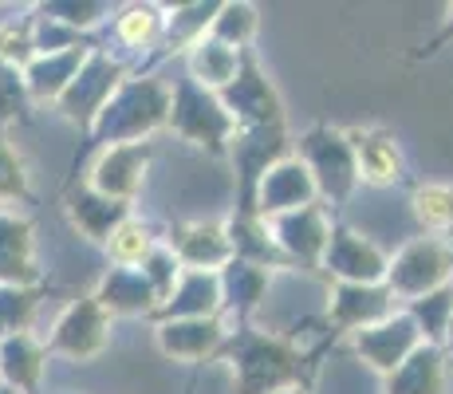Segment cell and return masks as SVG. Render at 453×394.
Instances as JSON below:
<instances>
[{"label":"cell","mask_w":453,"mask_h":394,"mask_svg":"<svg viewBox=\"0 0 453 394\" xmlns=\"http://www.w3.org/2000/svg\"><path fill=\"white\" fill-rule=\"evenodd\" d=\"M221 280V323L225 328H249V320L257 315V308L265 304L268 284H273V273L257 265H245V260H229V265L217 273Z\"/></svg>","instance_id":"cell-19"},{"label":"cell","mask_w":453,"mask_h":394,"mask_svg":"<svg viewBox=\"0 0 453 394\" xmlns=\"http://www.w3.org/2000/svg\"><path fill=\"white\" fill-rule=\"evenodd\" d=\"M87 56H91V43H75V48H64V51H40L20 72L28 103H56L67 91V83L80 75Z\"/></svg>","instance_id":"cell-21"},{"label":"cell","mask_w":453,"mask_h":394,"mask_svg":"<svg viewBox=\"0 0 453 394\" xmlns=\"http://www.w3.org/2000/svg\"><path fill=\"white\" fill-rule=\"evenodd\" d=\"M170 252L186 273H221L233 260V244L225 221H189L170 233Z\"/></svg>","instance_id":"cell-18"},{"label":"cell","mask_w":453,"mask_h":394,"mask_svg":"<svg viewBox=\"0 0 453 394\" xmlns=\"http://www.w3.org/2000/svg\"><path fill=\"white\" fill-rule=\"evenodd\" d=\"M12 119H28V91H24V75L0 59V130Z\"/></svg>","instance_id":"cell-38"},{"label":"cell","mask_w":453,"mask_h":394,"mask_svg":"<svg viewBox=\"0 0 453 394\" xmlns=\"http://www.w3.org/2000/svg\"><path fill=\"white\" fill-rule=\"evenodd\" d=\"M237 67H241V51L225 48V43H217L213 36H202L194 43V48L186 51V79H194L197 87H205V91H225V87L237 79Z\"/></svg>","instance_id":"cell-27"},{"label":"cell","mask_w":453,"mask_h":394,"mask_svg":"<svg viewBox=\"0 0 453 394\" xmlns=\"http://www.w3.org/2000/svg\"><path fill=\"white\" fill-rule=\"evenodd\" d=\"M36 229L28 217L0 209V288H36Z\"/></svg>","instance_id":"cell-20"},{"label":"cell","mask_w":453,"mask_h":394,"mask_svg":"<svg viewBox=\"0 0 453 394\" xmlns=\"http://www.w3.org/2000/svg\"><path fill=\"white\" fill-rule=\"evenodd\" d=\"M411 209H414L418 225H422V236H434V241H441L453 249V186L449 182L414 186Z\"/></svg>","instance_id":"cell-29"},{"label":"cell","mask_w":453,"mask_h":394,"mask_svg":"<svg viewBox=\"0 0 453 394\" xmlns=\"http://www.w3.org/2000/svg\"><path fill=\"white\" fill-rule=\"evenodd\" d=\"M265 233L273 236V244L284 252V260L292 268H319V257H324V244L331 233V217L316 201V205L292 209V213L265 217Z\"/></svg>","instance_id":"cell-12"},{"label":"cell","mask_w":453,"mask_h":394,"mask_svg":"<svg viewBox=\"0 0 453 394\" xmlns=\"http://www.w3.org/2000/svg\"><path fill=\"white\" fill-rule=\"evenodd\" d=\"M406 312H411V320L418 323V331H422V344H441V336H446L449 328V315H453V284L438 288V292L422 296V300L406 304Z\"/></svg>","instance_id":"cell-34"},{"label":"cell","mask_w":453,"mask_h":394,"mask_svg":"<svg viewBox=\"0 0 453 394\" xmlns=\"http://www.w3.org/2000/svg\"><path fill=\"white\" fill-rule=\"evenodd\" d=\"M257 28H260L257 4H249V0H225V4H217V16H213V24H209V36L245 56V51H252Z\"/></svg>","instance_id":"cell-30"},{"label":"cell","mask_w":453,"mask_h":394,"mask_svg":"<svg viewBox=\"0 0 453 394\" xmlns=\"http://www.w3.org/2000/svg\"><path fill=\"white\" fill-rule=\"evenodd\" d=\"M43 367H48V352L36 336H12L0 339V379L16 394H40Z\"/></svg>","instance_id":"cell-26"},{"label":"cell","mask_w":453,"mask_h":394,"mask_svg":"<svg viewBox=\"0 0 453 394\" xmlns=\"http://www.w3.org/2000/svg\"><path fill=\"white\" fill-rule=\"evenodd\" d=\"M154 146L150 143H127V146H103L99 158L91 162V174H87V186L95 194L111 197V201H134L138 189L146 182V170H150Z\"/></svg>","instance_id":"cell-13"},{"label":"cell","mask_w":453,"mask_h":394,"mask_svg":"<svg viewBox=\"0 0 453 394\" xmlns=\"http://www.w3.org/2000/svg\"><path fill=\"white\" fill-rule=\"evenodd\" d=\"M395 308L398 304L387 292V284H331L327 292V323L339 336H355V331L387 320Z\"/></svg>","instance_id":"cell-15"},{"label":"cell","mask_w":453,"mask_h":394,"mask_svg":"<svg viewBox=\"0 0 453 394\" xmlns=\"http://www.w3.org/2000/svg\"><path fill=\"white\" fill-rule=\"evenodd\" d=\"M158 244V236H154V229L142 221V217L130 213L123 225H119L115 233H111V241L103 244V249L111 252V260H115L119 268H138L146 257H150V249Z\"/></svg>","instance_id":"cell-31"},{"label":"cell","mask_w":453,"mask_h":394,"mask_svg":"<svg viewBox=\"0 0 453 394\" xmlns=\"http://www.w3.org/2000/svg\"><path fill=\"white\" fill-rule=\"evenodd\" d=\"M127 79V67H123V59H111L107 51H99V48H91V56L83 59V67H80V75L67 83V91L56 99V107H59V115H64L67 122H75V127L83 130H91V122L95 115L103 111V103L115 95V87Z\"/></svg>","instance_id":"cell-8"},{"label":"cell","mask_w":453,"mask_h":394,"mask_svg":"<svg viewBox=\"0 0 453 394\" xmlns=\"http://www.w3.org/2000/svg\"><path fill=\"white\" fill-rule=\"evenodd\" d=\"M347 143H351L359 182L379 186V189L403 182V174H406L403 146H398V138L387 127H355V130H347Z\"/></svg>","instance_id":"cell-17"},{"label":"cell","mask_w":453,"mask_h":394,"mask_svg":"<svg viewBox=\"0 0 453 394\" xmlns=\"http://www.w3.org/2000/svg\"><path fill=\"white\" fill-rule=\"evenodd\" d=\"M296 158L303 162V170L316 182V197L324 209H343L359 189V170H355V154L347 143V130L316 122L300 135L296 143Z\"/></svg>","instance_id":"cell-3"},{"label":"cell","mask_w":453,"mask_h":394,"mask_svg":"<svg viewBox=\"0 0 453 394\" xmlns=\"http://www.w3.org/2000/svg\"><path fill=\"white\" fill-rule=\"evenodd\" d=\"M162 20L165 8L158 4H130L115 16V36L127 43V48H154L162 40Z\"/></svg>","instance_id":"cell-32"},{"label":"cell","mask_w":453,"mask_h":394,"mask_svg":"<svg viewBox=\"0 0 453 394\" xmlns=\"http://www.w3.org/2000/svg\"><path fill=\"white\" fill-rule=\"evenodd\" d=\"M32 12L43 16V20H51V24H59V28L75 32V36H83V32H91L95 24L107 20L111 4H95V0H48V4H36Z\"/></svg>","instance_id":"cell-33"},{"label":"cell","mask_w":453,"mask_h":394,"mask_svg":"<svg viewBox=\"0 0 453 394\" xmlns=\"http://www.w3.org/2000/svg\"><path fill=\"white\" fill-rule=\"evenodd\" d=\"M225 339H229V328L221 323V315L154 323V344L173 363H205V359H217Z\"/></svg>","instance_id":"cell-16"},{"label":"cell","mask_w":453,"mask_h":394,"mask_svg":"<svg viewBox=\"0 0 453 394\" xmlns=\"http://www.w3.org/2000/svg\"><path fill=\"white\" fill-rule=\"evenodd\" d=\"M138 273H142L146 280H150V288L158 292V300H165V296L173 292V284H178V276H181V265H178V257L170 252V244L158 241L150 249V257L138 265ZM162 308V304H158Z\"/></svg>","instance_id":"cell-37"},{"label":"cell","mask_w":453,"mask_h":394,"mask_svg":"<svg viewBox=\"0 0 453 394\" xmlns=\"http://www.w3.org/2000/svg\"><path fill=\"white\" fill-rule=\"evenodd\" d=\"M111 315L95 304V296H83V300L67 304L64 315L56 320L51 328L48 344L43 352L48 355H59V359H72V363H91L107 352L111 344Z\"/></svg>","instance_id":"cell-9"},{"label":"cell","mask_w":453,"mask_h":394,"mask_svg":"<svg viewBox=\"0 0 453 394\" xmlns=\"http://www.w3.org/2000/svg\"><path fill=\"white\" fill-rule=\"evenodd\" d=\"M67 217H72V225L87 236V241L107 244L111 233H115L119 225L130 217V205L127 201H111V197L95 194V189L83 182L80 189L67 194Z\"/></svg>","instance_id":"cell-24"},{"label":"cell","mask_w":453,"mask_h":394,"mask_svg":"<svg viewBox=\"0 0 453 394\" xmlns=\"http://www.w3.org/2000/svg\"><path fill=\"white\" fill-rule=\"evenodd\" d=\"M209 315H221V280H217V273H186L181 268L173 292L165 296L162 308L150 320L165 323V320H209Z\"/></svg>","instance_id":"cell-22"},{"label":"cell","mask_w":453,"mask_h":394,"mask_svg":"<svg viewBox=\"0 0 453 394\" xmlns=\"http://www.w3.org/2000/svg\"><path fill=\"white\" fill-rule=\"evenodd\" d=\"M446 379L449 367L441 359V347L422 344L398 371L382 379V394H446Z\"/></svg>","instance_id":"cell-25"},{"label":"cell","mask_w":453,"mask_h":394,"mask_svg":"<svg viewBox=\"0 0 453 394\" xmlns=\"http://www.w3.org/2000/svg\"><path fill=\"white\" fill-rule=\"evenodd\" d=\"M91 296L111 320H119V315H154L162 304L158 292L150 288V280L138 268H119V265L99 280V288Z\"/></svg>","instance_id":"cell-23"},{"label":"cell","mask_w":453,"mask_h":394,"mask_svg":"<svg viewBox=\"0 0 453 394\" xmlns=\"http://www.w3.org/2000/svg\"><path fill=\"white\" fill-rule=\"evenodd\" d=\"M387 260L390 257L371 241V236L331 221L319 268H324L335 284H382V280H387Z\"/></svg>","instance_id":"cell-10"},{"label":"cell","mask_w":453,"mask_h":394,"mask_svg":"<svg viewBox=\"0 0 453 394\" xmlns=\"http://www.w3.org/2000/svg\"><path fill=\"white\" fill-rule=\"evenodd\" d=\"M446 48H453V4H446V16H441V28L434 32L430 40L418 43L414 51H406V59H411V64H426V59L441 56Z\"/></svg>","instance_id":"cell-39"},{"label":"cell","mask_w":453,"mask_h":394,"mask_svg":"<svg viewBox=\"0 0 453 394\" xmlns=\"http://www.w3.org/2000/svg\"><path fill=\"white\" fill-rule=\"evenodd\" d=\"M170 119V83L154 75H134L115 87L103 111L95 115L87 143L91 146H127V143H150L154 130H165Z\"/></svg>","instance_id":"cell-2"},{"label":"cell","mask_w":453,"mask_h":394,"mask_svg":"<svg viewBox=\"0 0 453 394\" xmlns=\"http://www.w3.org/2000/svg\"><path fill=\"white\" fill-rule=\"evenodd\" d=\"M441 359H446V367H453V315H449V328H446V336H441Z\"/></svg>","instance_id":"cell-40"},{"label":"cell","mask_w":453,"mask_h":394,"mask_svg":"<svg viewBox=\"0 0 453 394\" xmlns=\"http://www.w3.org/2000/svg\"><path fill=\"white\" fill-rule=\"evenodd\" d=\"M40 308L36 288H0V339L28 336Z\"/></svg>","instance_id":"cell-35"},{"label":"cell","mask_w":453,"mask_h":394,"mask_svg":"<svg viewBox=\"0 0 453 394\" xmlns=\"http://www.w3.org/2000/svg\"><path fill=\"white\" fill-rule=\"evenodd\" d=\"M32 189H28V166L24 158L8 146L4 130H0V205L8 201H28Z\"/></svg>","instance_id":"cell-36"},{"label":"cell","mask_w":453,"mask_h":394,"mask_svg":"<svg viewBox=\"0 0 453 394\" xmlns=\"http://www.w3.org/2000/svg\"><path fill=\"white\" fill-rule=\"evenodd\" d=\"M165 130L178 135L181 143L197 146V151H209L213 158L229 154V138H233V119L229 111L221 107L213 91L197 87L194 79H178L170 87V119H165Z\"/></svg>","instance_id":"cell-4"},{"label":"cell","mask_w":453,"mask_h":394,"mask_svg":"<svg viewBox=\"0 0 453 394\" xmlns=\"http://www.w3.org/2000/svg\"><path fill=\"white\" fill-rule=\"evenodd\" d=\"M347 339H351V352L359 355L374 375H382V379H387L390 371H398V367L422 347V331H418V323L411 320L406 308H395L387 320L371 323V328L355 331V336H347Z\"/></svg>","instance_id":"cell-11"},{"label":"cell","mask_w":453,"mask_h":394,"mask_svg":"<svg viewBox=\"0 0 453 394\" xmlns=\"http://www.w3.org/2000/svg\"><path fill=\"white\" fill-rule=\"evenodd\" d=\"M0 394H16V390H12V387H4V382H0Z\"/></svg>","instance_id":"cell-42"},{"label":"cell","mask_w":453,"mask_h":394,"mask_svg":"<svg viewBox=\"0 0 453 394\" xmlns=\"http://www.w3.org/2000/svg\"><path fill=\"white\" fill-rule=\"evenodd\" d=\"M292 154L288 127H237L229 138V154L237 166V213H252V189L273 162Z\"/></svg>","instance_id":"cell-7"},{"label":"cell","mask_w":453,"mask_h":394,"mask_svg":"<svg viewBox=\"0 0 453 394\" xmlns=\"http://www.w3.org/2000/svg\"><path fill=\"white\" fill-rule=\"evenodd\" d=\"M217 16V0L209 4H178V8H165V20H162V51L158 56H178V51H189L202 36H209V24Z\"/></svg>","instance_id":"cell-28"},{"label":"cell","mask_w":453,"mask_h":394,"mask_svg":"<svg viewBox=\"0 0 453 394\" xmlns=\"http://www.w3.org/2000/svg\"><path fill=\"white\" fill-rule=\"evenodd\" d=\"M316 182L311 174L303 170V162L296 154H284L280 162H273L265 170V178L257 182L252 189V213L265 221V217H280V213H292V209H303V205H316Z\"/></svg>","instance_id":"cell-14"},{"label":"cell","mask_w":453,"mask_h":394,"mask_svg":"<svg viewBox=\"0 0 453 394\" xmlns=\"http://www.w3.org/2000/svg\"><path fill=\"white\" fill-rule=\"evenodd\" d=\"M221 107L229 111L233 127H288V111L284 99L276 91V83L268 79V72L260 67L257 51H245L233 79L225 91H217Z\"/></svg>","instance_id":"cell-6"},{"label":"cell","mask_w":453,"mask_h":394,"mask_svg":"<svg viewBox=\"0 0 453 394\" xmlns=\"http://www.w3.org/2000/svg\"><path fill=\"white\" fill-rule=\"evenodd\" d=\"M382 284L395 296V304L406 308V304L453 284V249L434 241V236H414L387 260V280Z\"/></svg>","instance_id":"cell-5"},{"label":"cell","mask_w":453,"mask_h":394,"mask_svg":"<svg viewBox=\"0 0 453 394\" xmlns=\"http://www.w3.org/2000/svg\"><path fill=\"white\" fill-rule=\"evenodd\" d=\"M217 355L229 363L237 394H276L284 387H303V352L284 336L233 328Z\"/></svg>","instance_id":"cell-1"},{"label":"cell","mask_w":453,"mask_h":394,"mask_svg":"<svg viewBox=\"0 0 453 394\" xmlns=\"http://www.w3.org/2000/svg\"><path fill=\"white\" fill-rule=\"evenodd\" d=\"M276 394H308V387H284V390H276Z\"/></svg>","instance_id":"cell-41"}]
</instances>
